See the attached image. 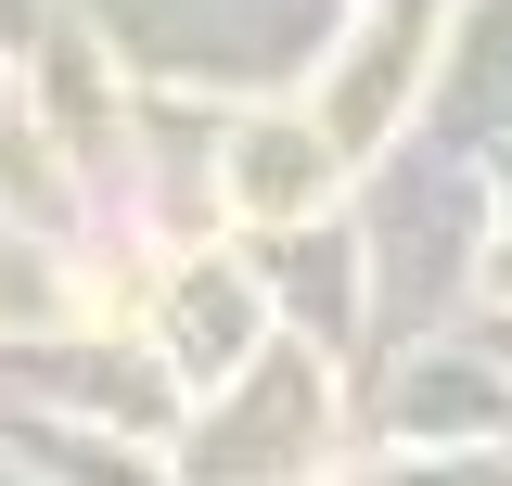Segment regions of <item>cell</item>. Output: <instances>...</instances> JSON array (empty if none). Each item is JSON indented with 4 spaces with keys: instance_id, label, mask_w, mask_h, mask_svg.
Segmentation results:
<instances>
[{
    "instance_id": "obj_2",
    "label": "cell",
    "mask_w": 512,
    "mask_h": 486,
    "mask_svg": "<svg viewBox=\"0 0 512 486\" xmlns=\"http://www.w3.org/2000/svg\"><path fill=\"white\" fill-rule=\"evenodd\" d=\"M180 333H192V371H218V346H244V307H231L218 282H205V295L180 307Z\"/></svg>"
},
{
    "instance_id": "obj_1",
    "label": "cell",
    "mask_w": 512,
    "mask_h": 486,
    "mask_svg": "<svg viewBox=\"0 0 512 486\" xmlns=\"http://www.w3.org/2000/svg\"><path fill=\"white\" fill-rule=\"evenodd\" d=\"M308 180H320V154L295 141V128H269V141H256V167H244L256 205H308Z\"/></svg>"
}]
</instances>
